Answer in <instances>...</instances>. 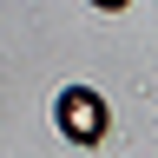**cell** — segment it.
Segmentation results:
<instances>
[{"label": "cell", "mask_w": 158, "mask_h": 158, "mask_svg": "<svg viewBox=\"0 0 158 158\" xmlns=\"http://www.w3.org/2000/svg\"><path fill=\"white\" fill-rule=\"evenodd\" d=\"M59 125H66V138H79V145H99V138H106V99L86 92V86H66L59 92Z\"/></svg>", "instance_id": "1"}]
</instances>
